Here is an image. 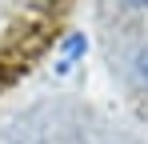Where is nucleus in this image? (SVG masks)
Returning a JSON list of instances; mask_svg holds the SVG:
<instances>
[{
    "mask_svg": "<svg viewBox=\"0 0 148 144\" xmlns=\"http://www.w3.org/2000/svg\"><path fill=\"white\" fill-rule=\"evenodd\" d=\"M80 56H84V36H68V40H64V48H60L56 68H60V72H68L76 60H80Z\"/></svg>",
    "mask_w": 148,
    "mask_h": 144,
    "instance_id": "nucleus-1",
    "label": "nucleus"
},
{
    "mask_svg": "<svg viewBox=\"0 0 148 144\" xmlns=\"http://www.w3.org/2000/svg\"><path fill=\"white\" fill-rule=\"evenodd\" d=\"M132 72H136V80H140V84L148 88V44L136 52V60H132Z\"/></svg>",
    "mask_w": 148,
    "mask_h": 144,
    "instance_id": "nucleus-2",
    "label": "nucleus"
},
{
    "mask_svg": "<svg viewBox=\"0 0 148 144\" xmlns=\"http://www.w3.org/2000/svg\"><path fill=\"white\" fill-rule=\"evenodd\" d=\"M124 4H128V8H136V12H144V8H148V0H124Z\"/></svg>",
    "mask_w": 148,
    "mask_h": 144,
    "instance_id": "nucleus-3",
    "label": "nucleus"
},
{
    "mask_svg": "<svg viewBox=\"0 0 148 144\" xmlns=\"http://www.w3.org/2000/svg\"><path fill=\"white\" fill-rule=\"evenodd\" d=\"M8 144H28V140H8Z\"/></svg>",
    "mask_w": 148,
    "mask_h": 144,
    "instance_id": "nucleus-4",
    "label": "nucleus"
}]
</instances>
